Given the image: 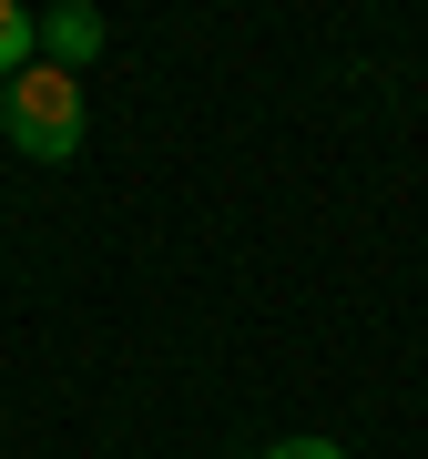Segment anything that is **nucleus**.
I'll use <instances>...</instances> for the list:
<instances>
[{"label": "nucleus", "mask_w": 428, "mask_h": 459, "mask_svg": "<svg viewBox=\"0 0 428 459\" xmlns=\"http://www.w3.org/2000/svg\"><path fill=\"white\" fill-rule=\"evenodd\" d=\"M0 133H11L31 164H72V153H82V82L31 62L21 82H0Z\"/></svg>", "instance_id": "obj_1"}, {"label": "nucleus", "mask_w": 428, "mask_h": 459, "mask_svg": "<svg viewBox=\"0 0 428 459\" xmlns=\"http://www.w3.org/2000/svg\"><path fill=\"white\" fill-rule=\"evenodd\" d=\"M31 62H41V21L21 11V0H0V82H21Z\"/></svg>", "instance_id": "obj_3"}, {"label": "nucleus", "mask_w": 428, "mask_h": 459, "mask_svg": "<svg viewBox=\"0 0 428 459\" xmlns=\"http://www.w3.org/2000/svg\"><path fill=\"white\" fill-rule=\"evenodd\" d=\"M102 41H113V31H102L92 0H62V11L41 21V62H51V72H72V82H82V62H102Z\"/></svg>", "instance_id": "obj_2"}, {"label": "nucleus", "mask_w": 428, "mask_h": 459, "mask_svg": "<svg viewBox=\"0 0 428 459\" xmlns=\"http://www.w3.org/2000/svg\"><path fill=\"white\" fill-rule=\"evenodd\" d=\"M265 459H347V449H337V439H276Z\"/></svg>", "instance_id": "obj_4"}]
</instances>
